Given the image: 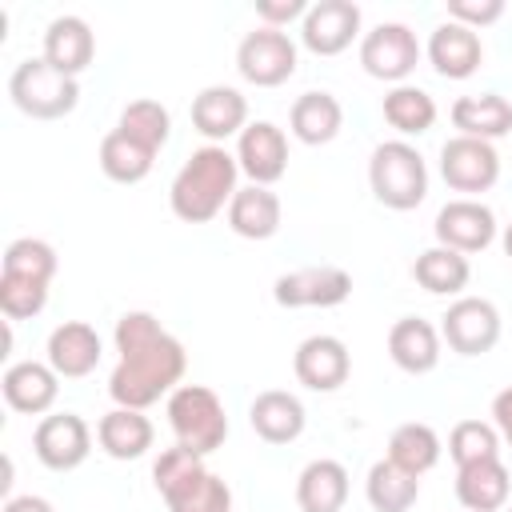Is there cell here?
I'll list each match as a JSON object with an SVG mask.
<instances>
[{"label": "cell", "mask_w": 512, "mask_h": 512, "mask_svg": "<svg viewBox=\"0 0 512 512\" xmlns=\"http://www.w3.org/2000/svg\"><path fill=\"white\" fill-rule=\"evenodd\" d=\"M188 368V352L176 336L160 332L136 348L120 352V364L108 376V396L116 400V408H152L160 396H172L184 380Z\"/></svg>", "instance_id": "obj_1"}, {"label": "cell", "mask_w": 512, "mask_h": 512, "mask_svg": "<svg viewBox=\"0 0 512 512\" xmlns=\"http://www.w3.org/2000/svg\"><path fill=\"white\" fill-rule=\"evenodd\" d=\"M236 176H240V164L224 144L196 148L168 188V204H172L176 220L208 224L220 212H228V204L236 196Z\"/></svg>", "instance_id": "obj_2"}, {"label": "cell", "mask_w": 512, "mask_h": 512, "mask_svg": "<svg viewBox=\"0 0 512 512\" xmlns=\"http://www.w3.org/2000/svg\"><path fill=\"white\" fill-rule=\"evenodd\" d=\"M368 188L392 212H412L428 196V164L408 140H384L368 160Z\"/></svg>", "instance_id": "obj_3"}, {"label": "cell", "mask_w": 512, "mask_h": 512, "mask_svg": "<svg viewBox=\"0 0 512 512\" xmlns=\"http://www.w3.org/2000/svg\"><path fill=\"white\" fill-rule=\"evenodd\" d=\"M8 96L12 104L32 116V120H60L68 112H76L80 104V84L76 76H64L56 72L44 56H28L12 68L8 76Z\"/></svg>", "instance_id": "obj_4"}, {"label": "cell", "mask_w": 512, "mask_h": 512, "mask_svg": "<svg viewBox=\"0 0 512 512\" xmlns=\"http://www.w3.org/2000/svg\"><path fill=\"white\" fill-rule=\"evenodd\" d=\"M168 424L176 432V444L192 448L196 456H212L228 440V412L220 396L208 384H180L168 396Z\"/></svg>", "instance_id": "obj_5"}, {"label": "cell", "mask_w": 512, "mask_h": 512, "mask_svg": "<svg viewBox=\"0 0 512 512\" xmlns=\"http://www.w3.org/2000/svg\"><path fill=\"white\" fill-rule=\"evenodd\" d=\"M360 64L372 80H384V84H408V76L416 72L420 64V40L408 24L400 20H388V24H376L372 32L360 36Z\"/></svg>", "instance_id": "obj_6"}, {"label": "cell", "mask_w": 512, "mask_h": 512, "mask_svg": "<svg viewBox=\"0 0 512 512\" xmlns=\"http://www.w3.org/2000/svg\"><path fill=\"white\" fill-rule=\"evenodd\" d=\"M236 72L256 88H280L296 72V44L280 28H252L236 48Z\"/></svg>", "instance_id": "obj_7"}, {"label": "cell", "mask_w": 512, "mask_h": 512, "mask_svg": "<svg viewBox=\"0 0 512 512\" xmlns=\"http://www.w3.org/2000/svg\"><path fill=\"white\" fill-rule=\"evenodd\" d=\"M440 340L456 356H484L500 340V312L484 296H460L440 316Z\"/></svg>", "instance_id": "obj_8"}, {"label": "cell", "mask_w": 512, "mask_h": 512, "mask_svg": "<svg viewBox=\"0 0 512 512\" xmlns=\"http://www.w3.org/2000/svg\"><path fill=\"white\" fill-rule=\"evenodd\" d=\"M440 176L452 192H464L472 200L476 192H488L500 180V156L488 140L452 136L440 148Z\"/></svg>", "instance_id": "obj_9"}, {"label": "cell", "mask_w": 512, "mask_h": 512, "mask_svg": "<svg viewBox=\"0 0 512 512\" xmlns=\"http://www.w3.org/2000/svg\"><path fill=\"white\" fill-rule=\"evenodd\" d=\"M272 296L280 308H336L352 296V276L336 264H308L276 276Z\"/></svg>", "instance_id": "obj_10"}, {"label": "cell", "mask_w": 512, "mask_h": 512, "mask_svg": "<svg viewBox=\"0 0 512 512\" xmlns=\"http://www.w3.org/2000/svg\"><path fill=\"white\" fill-rule=\"evenodd\" d=\"M32 452L44 468L52 472H72L88 460L92 452V428L84 424V416L76 412H52L40 416L36 432H32Z\"/></svg>", "instance_id": "obj_11"}, {"label": "cell", "mask_w": 512, "mask_h": 512, "mask_svg": "<svg viewBox=\"0 0 512 512\" xmlns=\"http://www.w3.org/2000/svg\"><path fill=\"white\" fill-rule=\"evenodd\" d=\"M360 36V4L352 0H316L300 20V44L312 56H340Z\"/></svg>", "instance_id": "obj_12"}, {"label": "cell", "mask_w": 512, "mask_h": 512, "mask_svg": "<svg viewBox=\"0 0 512 512\" xmlns=\"http://www.w3.org/2000/svg\"><path fill=\"white\" fill-rule=\"evenodd\" d=\"M292 372H296V380L308 392H336L352 376V352H348V344L340 336L316 332V336H308V340L296 344Z\"/></svg>", "instance_id": "obj_13"}, {"label": "cell", "mask_w": 512, "mask_h": 512, "mask_svg": "<svg viewBox=\"0 0 512 512\" xmlns=\"http://www.w3.org/2000/svg\"><path fill=\"white\" fill-rule=\"evenodd\" d=\"M432 232H436V244L472 256V252H484L496 240V212L488 204H480V200L460 196V200H448L436 212Z\"/></svg>", "instance_id": "obj_14"}, {"label": "cell", "mask_w": 512, "mask_h": 512, "mask_svg": "<svg viewBox=\"0 0 512 512\" xmlns=\"http://www.w3.org/2000/svg\"><path fill=\"white\" fill-rule=\"evenodd\" d=\"M236 164L252 184L272 188L288 172V136L272 120H252L236 136Z\"/></svg>", "instance_id": "obj_15"}, {"label": "cell", "mask_w": 512, "mask_h": 512, "mask_svg": "<svg viewBox=\"0 0 512 512\" xmlns=\"http://www.w3.org/2000/svg\"><path fill=\"white\" fill-rule=\"evenodd\" d=\"M0 392H4L12 412L44 416L56 404V396H60V376H56V368L48 360L44 364L40 360H16V364L4 368Z\"/></svg>", "instance_id": "obj_16"}, {"label": "cell", "mask_w": 512, "mask_h": 512, "mask_svg": "<svg viewBox=\"0 0 512 512\" xmlns=\"http://www.w3.org/2000/svg\"><path fill=\"white\" fill-rule=\"evenodd\" d=\"M192 128L220 144L228 136H240L248 128V100L240 88H228V84H208L196 92L192 100Z\"/></svg>", "instance_id": "obj_17"}, {"label": "cell", "mask_w": 512, "mask_h": 512, "mask_svg": "<svg viewBox=\"0 0 512 512\" xmlns=\"http://www.w3.org/2000/svg\"><path fill=\"white\" fill-rule=\"evenodd\" d=\"M424 52H428V64L436 68V76H444V80H468L484 64L480 32H472V28L456 24V20L436 24Z\"/></svg>", "instance_id": "obj_18"}, {"label": "cell", "mask_w": 512, "mask_h": 512, "mask_svg": "<svg viewBox=\"0 0 512 512\" xmlns=\"http://www.w3.org/2000/svg\"><path fill=\"white\" fill-rule=\"evenodd\" d=\"M100 352H104L100 336L84 320H64L48 332V364L56 368L60 380H80V376L96 372Z\"/></svg>", "instance_id": "obj_19"}, {"label": "cell", "mask_w": 512, "mask_h": 512, "mask_svg": "<svg viewBox=\"0 0 512 512\" xmlns=\"http://www.w3.org/2000/svg\"><path fill=\"white\" fill-rule=\"evenodd\" d=\"M388 356L408 376H428L440 364V328L420 316H400L388 328Z\"/></svg>", "instance_id": "obj_20"}, {"label": "cell", "mask_w": 512, "mask_h": 512, "mask_svg": "<svg viewBox=\"0 0 512 512\" xmlns=\"http://www.w3.org/2000/svg\"><path fill=\"white\" fill-rule=\"evenodd\" d=\"M248 424L264 444H292V440H300V432L308 424V412H304L300 396H292L284 388H268L252 400Z\"/></svg>", "instance_id": "obj_21"}, {"label": "cell", "mask_w": 512, "mask_h": 512, "mask_svg": "<svg viewBox=\"0 0 512 512\" xmlns=\"http://www.w3.org/2000/svg\"><path fill=\"white\" fill-rule=\"evenodd\" d=\"M56 72L64 76H80L92 56H96V36L88 28L84 16H56L44 32V52H40Z\"/></svg>", "instance_id": "obj_22"}, {"label": "cell", "mask_w": 512, "mask_h": 512, "mask_svg": "<svg viewBox=\"0 0 512 512\" xmlns=\"http://www.w3.org/2000/svg\"><path fill=\"white\" fill-rule=\"evenodd\" d=\"M288 128L308 148L332 144L340 136V128H344V108H340V100L332 92H304L288 108Z\"/></svg>", "instance_id": "obj_23"}, {"label": "cell", "mask_w": 512, "mask_h": 512, "mask_svg": "<svg viewBox=\"0 0 512 512\" xmlns=\"http://www.w3.org/2000/svg\"><path fill=\"white\" fill-rule=\"evenodd\" d=\"M280 196L264 184H248V188H236L232 204H228V228L244 240H272L280 232Z\"/></svg>", "instance_id": "obj_24"}, {"label": "cell", "mask_w": 512, "mask_h": 512, "mask_svg": "<svg viewBox=\"0 0 512 512\" xmlns=\"http://www.w3.org/2000/svg\"><path fill=\"white\" fill-rule=\"evenodd\" d=\"M300 512H340L348 504V468L340 460H308L296 476Z\"/></svg>", "instance_id": "obj_25"}, {"label": "cell", "mask_w": 512, "mask_h": 512, "mask_svg": "<svg viewBox=\"0 0 512 512\" xmlns=\"http://www.w3.org/2000/svg\"><path fill=\"white\" fill-rule=\"evenodd\" d=\"M156 440V428L144 412L136 408H112L100 416L96 424V444L112 456V460H140Z\"/></svg>", "instance_id": "obj_26"}, {"label": "cell", "mask_w": 512, "mask_h": 512, "mask_svg": "<svg viewBox=\"0 0 512 512\" xmlns=\"http://www.w3.org/2000/svg\"><path fill=\"white\" fill-rule=\"evenodd\" d=\"M452 124L456 136H472V140H500L512 132V104L500 92H476V96H460L452 104Z\"/></svg>", "instance_id": "obj_27"}, {"label": "cell", "mask_w": 512, "mask_h": 512, "mask_svg": "<svg viewBox=\"0 0 512 512\" xmlns=\"http://www.w3.org/2000/svg\"><path fill=\"white\" fill-rule=\"evenodd\" d=\"M508 492H512V480L504 460H480V464L456 468V500L468 512H500L508 508Z\"/></svg>", "instance_id": "obj_28"}, {"label": "cell", "mask_w": 512, "mask_h": 512, "mask_svg": "<svg viewBox=\"0 0 512 512\" xmlns=\"http://www.w3.org/2000/svg\"><path fill=\"white\" fill-rule=\"evenodd\" d=\"M412 280H416L424 292H432V296H460V292L468 288V280H472V264H468V256L456 252V248L432 244V248H424V252L416 256Z\"/></svg>", "instance_id": "obj_29"}, {"label": "cell", "mask_w": 512, "mask_h": 512, "mask_svg": "<svg viewBox=\"0 0 512 512\" xmlns=\"http://www.w3.org/2000/svg\"><path fill=\"white\" fill-rule=\"evenodd\" d=\"M440 452H444V444H440L436 428H432V424H420V420H408V424H400V428L388 436V460H392L396 468L412 472V476L432 472L436 460H440Z\"/></svg>", "instance_id": "obj_30"}, {"label": "cell", "mask_w": 512, "mask_h": 512, "mask_svg": "<svg viewBox=\"0 0 512 512\" xmlns=\"http://www.w3.org/2000/svg\"><path fill=\"white\" fill-rule=\"evenodd\" d=\"M364 496L376 512H408L416 500H420V476L396 468L388 456L376 460L368 468V480H364Z\"/></svg>", "instance_id": "obj_31"}, {"label": "cell", "mask_w": 512, "mask_h": 512, "mask_svg": "<svg viewBox=\"0 0 512 512\" xmlns=\"http://www.w3.org/2000/svg\"><path fill=\"white\" fill-rule=\"evenodd\" d=\"M384 120L400 132V136H424L436 124V100L416 88V84H396L384 92Z\"/></svg>", "instance_id": "obj_32"}, {"label": "cell", "mask_w": 512, "mask_h": 512, "mask_svg": "<svg viewBox=\"0 0 512 512\" xmlns=\"http://www.w3.org/2000/svg\"><path fill=\"white\" fill-rule=\"evenodd\" d=\"M156 164V152H148L144 144H136L132 136H124L120 128H112L100 140V172L116 184H140Z\"/></svg>", "instance_id": "obj_33"}, {"label": "cell", "mask_w": 512, "mask_h": 512, "mask_svg": "<svg viewBox=\"0 0 512 512\" xmlns=\"http://www.w3.org/2000/svg\"><path fill=\"white\" fill-rule=\"evenodd\" d=\"M164 504L168 512H232V488L216 472L200 468L196 476L164 492Z\"/></svg>", "instance_id": "obj_34"}, {"label": "cell", "mask_w": 512, "mask_h": 512, "mask_svg": "<svg viewBox=\"0 0 512 512\" xmlns=\"http://www.w3.org/2000/svg\"><path fill=\"white\" fill-rule=\"evenodd\" d=\"M124 136H132L136 144H144L148 152H160L164 144H168V136H172V116H168V108L160 104V100H132V104H124V112H120V124H116Z\"/></svg>", "instance_id": "obj_35"}, {"label": "cell", "mask_w": 512, "mask_h": 512, "mask_svg": "<svg viewBox=\"0 0 512 512\" xmlns=\"http://www.w3.org/2000/svg\"><path fill=\"white\" fill-rule=\"evenodd\" d=\"M60 260H56V248L48 240H36V236H20L4 248V264L0 272L8 276H24V280H40V284H52Z\"/></svg>", "instance_id": "obj_36"}, {"label": "cell", "mask_w": 512, "mask_h": 512, "mask_svg": "<svg viewBox=\"0 0 512 512\" xmlns=\"http://www.w3.org/2000/svg\"><path fill=\"white\" fill-rule=\"evenodd\" d=\"M448 456L456 460V468H468V464H480V460H500V432H496V424L460 420L448 432Z\"/></svg>", "instance_id": "obj_37"}, {"label": "cell", "mask_w": 512, "mask_h": 512, "mask_svg": "<svg viewBox=\"0 0 512 512\" xmlns=\"http://www.w3.org/2000/svg\"><path fill=\"white\" fill-rule=\"evenodd\" d=\"M44 304H48V284L0 272V312H4L8 324H12V320H32V316H40Z\"/></svg>", "instance_id": "obj_38"}, {"label": "cell", "mask_w": 512, "mask_h": 512, "mask_svg": "<svg viewBox=\"0 0 512 512\" xmlns=\"http://www.w3.org/2000/svg\"><path fill=\"white\" fill-rule=\"evenodd\" d=\"M204 468V456H196L192 448H184V444H172V448H164L160 456H156V464H152V480H156V492L164 496V492H172L176 484H184L188 476H196Z\"/></svg>", "instance_id": "obj_39"}, {"label": "cell", "mask_w": 512, "mask_h": 512, "mask_svg": "<svg viewBox=\"0 0 512 512\" xmlns=\"http://www.w3.org/2000/svg\"><path fill=\"white\" fill-rule=\"evenodd\" d=\"M504 16V0H448V20L480 32Z\"/></svg>", "instance_id": "obj_40"}, {"label": "cell", "mask_w": 512, "mask_h": 512, "mask_svg": "<svg viewBox=\"0 0 512 512\" xmlns=\"http://www.w3.org/2000/svg\"><path fill=\"white\" fill-rule=\"evenodd\" d=\"M304 12H308L304 0H256V20L264 28H280L284 32V24L304 20Z\"/></svg>", "instance_id": "obj_41"}, {"label": "cell", "mask_w": 512, "mask_h": 512, "mask_svg": "<svg viewBox=\"0 0 512 512\" xmlns=\"http://www.w3.org/2000/svg\"><path fill=\"white\" fill-rule=\"evenodd\" d=\"M492 424L504 440H512V384L492 396Z\"/></svg>", "instance_id": "obj_42"}, {"label": "cell", "mask_w": 512, "mask_h": 512, "mask_svg": "<svg viewBox=\"0 0 512 512\" xmlns=\"http://www.w3.org/2000/svg\"><path fill=\"white\" fill-rule=\"evenodd\" d=\"M4 512H56L52 508V500H44V496H8L4 500Z\"/></svg>", "instance_id": "obj_43"}, {"label": "cell", "mask_w": 512, "mask_h": 512, "mask_svg": "<svg viewBox=\"0 0 512 512\" xmlns=\"http://www.w3.org/2000/svg\"><path fill=\"white\" fill-rule=\"evenodd\" d=\"M500 244H504V256L512 260V220L504 224V236H500Z\"/></svg>", "instance_id": "obj_44"}, {"label": "cell", "mask_w": 512, "mask_h": 512, "mask_svg": "<svg viewBox=\"0 0 512 512\" xmlns=\"http://www.w3.org/2000/svg\"><path fill=\"white\" fill-rule=\"evenodd\" d=\"M504 512H512V504H508V508H504Z\"/></svg>", "instance_id": "obj_45"}, {"label": "cell", "mask_w": 512, "mask_h": 512, "mask_svg": "<svg viewBox=\"0 0 512 512\" xmlns=\"http://www.w3.org/2000/svg\"><path fill=\"white\" fill-rule=\"evenodd\" d=\"M508 448H512V440H508Z\"/></svg>", "instance_id": "obj_46"}]
</instances>
